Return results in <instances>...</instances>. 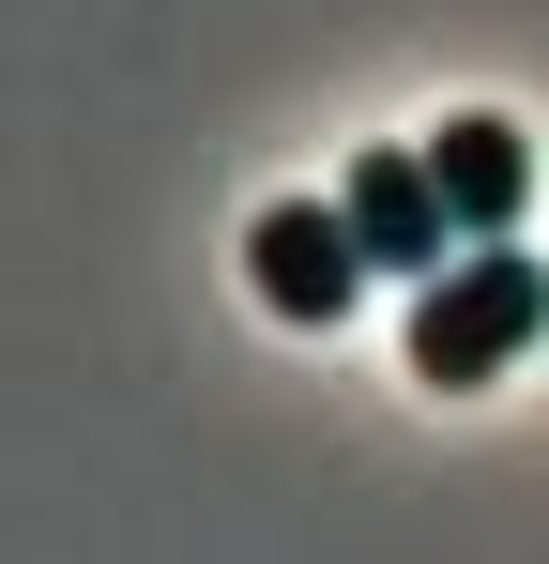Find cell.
Here are the masks:
<instances>
[{
    "label": "cell",
    "mask_w": 549,
    "mask_h": 564,
    "mask_svg": "<svg viewBox=\"0 0 549 564\" xmlns=\"http://www.w3.org/2000/svg\"><path fill=\"white\" fill-rule=\"evenodd\" d=\"M336 214L366 229V260H381V275H412V290H428V275L458 260V245H473L428 153H352V198H336Z\"/></svg>",
    "instance_id": "3957f363"
},
{
    "label": "cell",
    "mask_w": 549,
    "mask_h": 564,
    "mask_svg": "<svg viewBox=\"0 0 549 564\" xmlns=\"http://www.w3.org/2000/svg\"><path fill=\"white\" fill-rule=\"evenodd\" d=\"M535 336H549V260H519L504 229H488V245H458L443 275L412 290V381H428V397L504 381Z\"/></svg>",
    "instance_id": "6da1fadb"
},
{
    "label": "cell",
    "mask_w": 549,
    "mask_h": 564,
    "mask_svg": "<svg viewBox=\"0 0 549 564\" xmlns=\"http://www.w3.org/2000/svg\"><path fill=\"white\" fill-rule=\"evenodd\" d=\"M428 169H443L458 229L488 245V229H519V198H535V153H519V122H488V107H458L443 138H428Z\"/></svg>",
    "instance_id": "277c9868"
},
{
    "label": "cell",
    "mask_w": 549,
    "mask_h": 564,
    "mask_svg": "<svg viewBox=\"0 0 549 564\" xmlns=\"http://www.w3.org/2000/svg\"><path fill=\"white\" fill-rule=\"evenodd\" d=\"M245 275H260V305H274V321H352V290L381 275V260H366V229H352V214H321V198H274L260 229H245Z\"/></svg>",
    "instance_id": "7a4b0ae2"
}]
</instances>
